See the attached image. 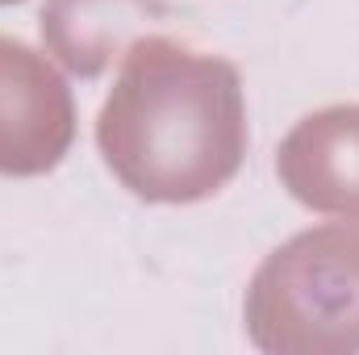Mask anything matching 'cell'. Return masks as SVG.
I'll return each mask as SVG.
<instances>
[{
	"label": "cell",
	"mask_w": 359,
	"mask_h": 355,
	"mask_svg": "<svg viewBox=\"0 0 359 355\" xmlns=\"http://www.w3.org/2000/svg\"><path fill=\"white\" fill-rule=\"evenodd\" d=\"M0 4H21V0H0Z\"/></svg>",
	"instance_id": "8992f818"
},
{
	"label": "cell",
	"mask_w": 359,
	"mask_h": 355,
	"mask_svg": "<svg viewBox=\"0 0 359 355\" xmlns=\"http://www.w3.org/2000/svg\"><path fill=\"white\" fill-rule=\"evenodd\" d=\"M276 172L288 196L305 209L359 222V105L305 113L284 134Z\"/></svg>",
	"instance_id": "277c9868"
},
{
	"label": "cell",
	"mask_w": 359,
	"mask_h": 355,
	"mask_svg": "<svg viewBox=\"0 0 359 355\" xmlns=\"http://www.w3.org/2000/svg\"><path fill=\"white\" fill-rule=\"evenodd\" d=\"M76 142L67 80L34 46L0 34V176L55 172Z\"/></svg>",
	"instance_id": "3957f363"
},
{
	"label": "cell",
	"mask_w": 359,
	"mask_h": 355,
	"mask_svg": "<svg viewBox=\"0 0 359 355\" xmlns=\"http://www.w3.org/2000/svg\"><path fill=\"white\" fill-rule=\"evenodd\" d=\"M163 8L159 0H46L42 38L59 55V63L76 76H100L109 59L126 55L138 38V21Z\"/></svg>",
	"instance_id": "5b68a950"
},
{
	"label": "cell",
	"mask_w": 359,
	"mask_h": 355,
	"mask_svg": "<svg viewBox=\"0 0 359 355\" xmlns=\"http://www.w3.org/2000/svg\"><path fill=\"white\" fill-rule=\"evenodd\" d=\"M109 172L138 201L192 205L222 192L247 155L243 76L230 59L142 34L96 117Z\"/></svg>",
	"instance_id": "6da1fadb"
},
{
	"label": "cell",
	"mask_w": 359,
	"mask_h": 355,
	"mask_svg": "<svg viewBox=\"0 0 359 355\" xmlns=\"http://www.w3.org/2000/svg\"><path fill=\"white\" fill-rule=\"evenodd\" d=\"M243 318L268 355H355L359 226H313L280 243L251 276Z\"/></svg>",
	"instance_id": "7a4b0ae2"
}]
</instances>
